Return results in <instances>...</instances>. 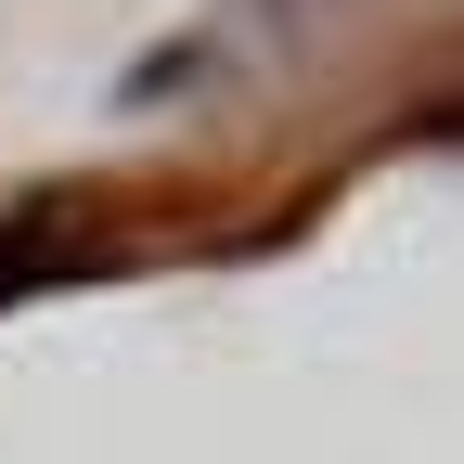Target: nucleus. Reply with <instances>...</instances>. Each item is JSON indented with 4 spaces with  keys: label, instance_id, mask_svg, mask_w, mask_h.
I'll return each instance as SVG.
<instances>
[{
    "label": "nucleus",
    "instance_id": "f257e3e1",
    "mask_svg": "<svg viewBox=\"0 0 464 464\" xmlns=\"http://www.w3.org/2000/svg\"><path fill=\"white\" fill-rule=\"evenodd\" d=\"M65 271V246H52V219H0V297H26V284Z\"/></svg>",
    "mask_w": 464,
    "mask_h": 464
}]
</instances>
